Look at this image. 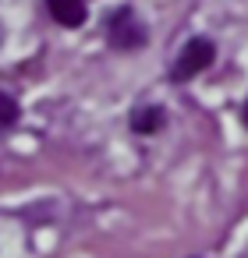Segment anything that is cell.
I'll list each match as a JSON object with an SVG mask.
<instances>
[{
    "mask_svg": "<svg viewBox=\"0 0 248 258\" xmlns=\"http://www.w3.org/2000/svg\"><path fill=\"white\" fill-rule=\"evenodd\" d=\"M213 57H216V46H213L209 39H191V43L181 50V57L174 60L170 78H174V82H188V78H195L199 71H206V68L213 64Z\"/></svg>",
    "mask_w": 248,
    "mask_h": 258,
    "instance_id": "obj_1",
    "label": "cell"
},
{
    "mask_svg": "<svg viewBox=\"0 0 248 258\" xmlns=\"http://www.w3.org/2000/svg\"><path fill=\"white\" fill-rule=\"evenodd\" d=\"M107 39H110V46H117V50H135V46L145 43V29H142V22L131 15V8H121V11L107 22Z\"/></svg>",
    "mask_w": 248,
    "mask_h": 258,
    "instance_id": "obj_2",
    "label": "cell"
},
{
    "mask_svg": "<svg viewBox=\"0 0 248 258\" xmlns=\"http://www.w3.org/2000/svg\"><path fill=\"white\" fill-rule=\"evenodd\" d=\"M46 8L54 15V22H61L64 29H78L85 22V0H46Z\"/></svg>",
    "mask_w": 248,
    "mask_h": 258,
    "instance_id": "obj_3",
    "label": "cell"
},
{
    "mask_svg": "<svg viewBox=\"0 0 248 258\" xmlns=\"http://www.w3.org/2000/svg\"><path fill=\"white\" fill-rule=\"evenodd\" d=\"M160 124H163V110H160V106H145V110H135V113H131V127L142 131V135L160 131Z\"/></svg>",
    "mask_w": 248,
    "mask_h": 258,
    "instance_id": "obj_4",
    "label": "cell"
},
{
    "mask_svg": "<svg viewBox=\"0 0 248 258\" xmlns=\"http://www.w3.org/2000/svg\"><path fill=\"white\" fill-rule=\"evenodd\" d=\"M15 120H18V103L0 92V127H11Z\"/></svg>",
    "mask_w": 248,
    "mask_h": 258,
    "instance_id": "obj_5",
    "label": "cell"
},
{
    "mask_svg": "<svg viewBox=\"0 0 248 258\" xmlns=\"http://www.w3.org/2000/svg\"><path fill=\"white\" fill-rule=\"evenodd\" d=\"M244 127H248V106H244Z\"/></svg>",
    "mask_w": 248,
    "mask_h": 258,
    "instance_id": "obj_6",
    "label": "cell"
}]
</instances>
